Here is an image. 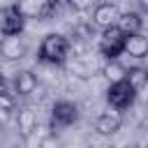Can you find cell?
<instances>
[{
  "mask_svg": "<svg viewBox=\"0 0 148 148\" xmlns=\"http://www.w3.org/2000/svg\"><path fill=\"white\" fill-rule=\"evenodd\" d=\"M67 53H69V42L65 35L49 32L39 44V58L49 65H62L67 60Z\"/></svg>",
  "mask_w": 148,
  "mask_h": 148,
  "instance_id": "1",
  "label": "cell"
},
{
  "mask_svg": "<svg viewBox=\"0 0 148 148\" xmlns=\"http://www.w3.org/2000/svg\"><path fill=\"white\" fill-rule=\"evenodd\" d=\"M136 92H139V90H136L127 79L111 81V86H109V90H106V102H109L113 109L123 111V109H130V106L134 104Z\"/></svg>",
  "mask_w": 148,
  "mask_h": 148,
  "instance_id": "2",
  "label": "cell"
},
{
  "mask_svg": "<svg viewBox=\"0 0 148 148\" xmlns=\"http://www.w3.org/2000/svg\"><path fill=\"white\" fill-rule=\"evenodd\" d=\"M125 79H127L136 90H141V88H143V83H146V69H141V67H130Z\"/></svg>",
  "mask_w": 148,
  "mask_h": 148,
  "instance_id": "14",
  "label": "cell"
},
{
  "mask_svg": "<svg viewBox=\"0 0 148 148\" xmlns=\"http://www.w3.org/2000/svg\"><path fill=\"white\" fill-rule=\"evenodd\" d=\"M14 109H16L14 95H12V92H2V95H0V111H2V113H12Z\"/></svg>",
  "mask_w": 148,
  "mask_h": 148,
  "instance_id": "16",
  "label": "cell"
},
{
  "mask_svg": "<svg viewBox=\"0 0 148 148\" xmlns=\"http://www.w3.org/2000/svg\"><path fill=\"white\" fill-rule=\"evenodd\" d=\"M79 118V109L74 102H67V99H60L53 104L51 109V127L53 130H62V127H69L72 123H76Z\"/></svg>",
  "mask_w": 148,
  "mask_h": 148,
  "instance_id": "4",
  "label": "cell"
},
{
  "mask_svg": "<svg viewBox=\"0 0 148 148\" xmlns=\"http://www.w3.org/2000/svg\"><path fill=\"white\" fill-rule=\"evenodd\" d=\"M120 125H123L120 116H118L116 111H106V113H102V116L97 118L95 130H97V134H102V136H111V134H116V132L120 130Z\"/></svg>",
  "mask_w": 148,
  "mask_h": 148,
  "instance_id": "9",
  "label": "cell"
},
{
  "mask_svg": "<svg viewBox=\"0 0 148 148\" xmlns=\"http://www.w3.org/2000/svg\"><path fill=\"white\" fill-rule=\"evenodd\" d=\"M116 25H118L125 35H134V32H141V30H143V18H141L139 12H125V14L118 16Z\"/></svg>",
  "mask_w": 148,
  "mask_h": 148,
  "instance_id": "11",
  "label": "cell"
},
{
  "mask_svg": "<svg viewBox=\"0 0 148 148\" xmlns=\"http://www.w3.org/2000/svg\"><path fill=\"white\" fill-rule=\"evenodd\" d=\"M16 7L25 18H46L53 14V0H21Z\"/></svg>",
  "mask_w": 148,
  "mask_h": 148,
  "instance_id": "6",
  "label": "cell"
},
{
  "mask_svg": "<svg viewBox=\"0 0 148 148\" xmlns=\"http://www.w3.org/2000/svg\"><path fill=\"white\" fill-rule=\"evenodd\" d=\"M25 25V16L16 5L0 7V32L2 35H21Z\"/></svg>",
  "mask_w": 148,
  "mask_h": 148,
  "instance_id": "5",
  "label": "cell"
},
{
  "mask_svg": "<svg viewBox=\"0 0 148 148\" xmlns=\"http://www.w3.org/2000/svg\"><path fill=\"white\" fill-rule=\"evenodd\" d=\"M18 125H21V130H23L25 134L32 132V130H35V116H32V111L23 109V111L18 113Z\"/></svg>",
  "mask_w": 148,
  "mask_h": 148,
  "instance_id": "15",
  "label": "cell"
},
{
  "mask_svg": "<svg viewBox=\"0 0 148 148\" xmlns=\"http://www.w3.org/2000/svg\"><path fill=\"white\" fill-rule=\"evenodd\" d=\"M123 46H125V32L118 28V25H109V28H102V35H99V53L104 58H118L123 53Z\"/></svg>",
  "mask_w": 148,
  "mask_h": 148,
  "instance_id": "3",
  "label": "cell"
},
{
  "mask_svg": "<svg viewBox=\"0 0 148 148\" xmlns=\"http://www.w3.org/2000/svg\"><path fill=\"white\" fill-rule=\"evenodd\" d=\"M35 88H37V76H35L30 69H21V72L14 76V90H16L21 97L32 95Z\"/></svg>",
  "mask_w": 148,
  "mask_h": 148,
  "instance_id": "10",
  "label": "cell"
},
{
  "mask_svg": "<svg viewBox=\"0 0 148 148\" xmlns=\"http://www.w3.org/2000/svg\"><path fill=\"white\" fill-rule=\"evenodd\" d=\"M123 53L141 60L148 56V39L143 37V32H134V35H125V46H123Z\"/></svg>",
  "mask_w": 148,
  "mask_h": 148,
  "instance_id": "8",
  "label": "cell"
},
{
  "mask_svg": "<svg viewBox=\"0 0 148 148\" xmlns=\"http://www.w3.org/2000/svg\"><path fill=\"white\" fill-rule=\"evenodd\" d=\"M118 16H120V9L116 2H102L92 12V23L97 28H109V25H116Z\"/></svg>",
  "mask_w": 148,
  "mask_h": 148,
  "instance_id": "7",
  "label": "cell"
},
{
  "mask_svg": "<svg viewBox=\"0 0 148 148\" xmlns=\"http://www.w3.org/2000/svg\"><path fill=\"white\" fill-rule=\"evenodd\" d=\"M2 92H9V81L0 74V95H2Z\"/></svg>",
  "mask_w": 148,
  "mask_h": 148,
  "instance_id": "17",
  "label": "cell"
},
{
  "mask_svg": "<svg viewBox=\"0 0 148 148\" xmlns=\"http://www.w3.org/2000/svg\"><path fill=\"white\" fill-rule=\"evenodd\" d=\"M23 51L25 49H23L18 35H5L0 39V56H5V58H21Z\"/></svg>",
  "mask_w": 148,
  "mask_h": 148,
  "instance_id": "12",
  "label": "cell"
},
{
  "mask_svg": "<svg viewBox=\"0 0 148 148\" xmlns=\"http://www.w3.org/2000/svg\"><path fill=\"white\" fill-rule=\"evenodd\" d=\"M104 74H106V79H109V81H120V79H125V76H127V67H125V65H120V62H118V58H111V60H109V65L104 67Z\"/></svg>",
  "mask_w": 148,
  "mask_h": 148,
  "instance_id": "13",
  "label": "cell"
}]
</instances>
